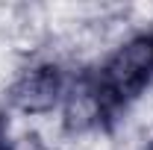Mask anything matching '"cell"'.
<instances>
[{
    "instance_id": "obj_5",
    "label": "cell",
    "mask_w": 153,
    "mask_h": 150,
    "mask_svg": "<svg viewBox=\"0 0 153 150\" xmlns=\"http://www.w3.org/2000/svg\"><path fill=\"white\" fill-rule=\"evenodd\" d=\"M150 150H153V147H150Z\"/></svg>"
},
{
    "instance_id": "obj_2",
    "label": "cell",
    "mask_w": 153,
    "mask_h": 150,
    "mask_svg": "<svg viewBox=\"0 0 153 150\" xmlns=\"http://www.w3.org/2000/svg\"><path fill=\"white\" fill-rule=\"evenodd\" d=\"M62 97V76L53 65L41 62L27 71H21L9 88L12 106L24 115H47Z\"/></svg>"
},
{
    "instance_id": "obj_3",
    "label": "cell",
    "mask_w": 153,
    "mask_h": 150,
    "mask_svg": "<svg viewBox=\"0 0 153 150\" xmlns=\"http://www.w3.org/2000/svg\"><path fill=\"white\" fill-rule=\"evenodd\" d=\"M62 124L65 130H71L74 135L79 132H94L100 118H103V94L100 88L88 85V82H79L71 91L65 94V103H62Z\"/></svg>"
},
{
    "instance_id": "obj_1",
    "label": "cell",
    "mask_w": 153,
    "mask_h": 150,
    "mask_svg": "<svg viewBox=\"0 0 153 150\" xmlns=\"http://www.w3.org/2000/svg\"><path fill=\"white\" fill-rule=\"evenodd\" d=\"M153 74V41L130 38L124 41L103 68V85L112 94H141Z\"/></svg>"
},
{
    "instance_id": "obj_4",
    "label": "cell",
    "mask_w": 153,
    "mask_h": 150,
    "mask_svg": "<svg viewBox=\"0 0 153 150\" xmlns=\"http://www.w3.org/2000/svg\"><path fill=\"white\" fill-rule=\"evenodd\" d=\"M0 150H6V138L3 135H0Z\"/></svg>"
}]
</instances>
